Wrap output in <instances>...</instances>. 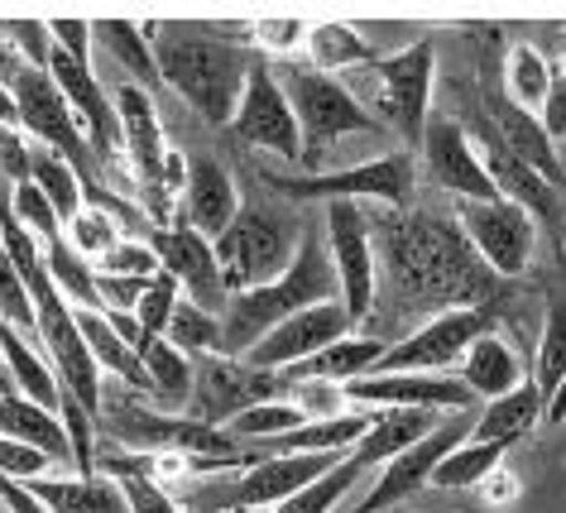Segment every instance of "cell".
Returning <instances> with one entry per match:
<instances>
[{
	"label": "cell",
	"instance_id": "1",
	"mask_svg": "<svg viewBox=\"0 0 566 513\" xmlns=\"http://www.w3.org/2000/svg\"><path fill=\"white\" fill-rule=\"evenodd\" d=\"M375 264L385 269V289L403 307H490L500 297V279L480 264L457 217L442 211H408L389 221L385 240H375Z\"/></svg>",
	"mask_w": 566,
	"mask_h": 513
},
{
	"label": "cell",
	"instance_id": "2",
	"mask_svg": "<svg viewBox=\"0 0 566 513\" xmlns=\"http://www.w3.org/2000/svg\"><path fill=\"white\" fill-rule=\"evenodd\" d=\"M145 39L164 87L178 92L207 125L231 130L254 63L250 44L217 39L211 24H188V20H145Z\"/></svg>",
	"mask_w": 566,
	"mask_h": 513
},
{
	"label": "cell",
	"instance_id": "3",
	"mask_svg": "<svg viewBox=\"0 0 566 513\" xmlns=\"http://www.w3.org/2000/svg\"><path fill=\"white\" fill-rule=\"evenodd\" d=\"M317 303H336V269L327 260V240H322L317 226L303 221V240L293 264L283 269L274 283L250 293H231L221 307V355L231 360H245V350L260 341L264 332H274L283 317Z\"/></svg>",
	"mask_w": 566,
	"mask_h": 513
},
{
	"label": "cell",
	"instance_id": "4",
	"mask_svg": "<svg viewBox=\"0 0 566 513\" xmlns=\"http://www.w3.org/2000/svg\"><path fill=\"white\" fill-rule=\"evenodd\" d=\"M96 422L116 437V447L125 451H145V456H178L188 461V470L202 475H221V470H245L254 456H240V441L226 427H207L188 418V412H159L125 389L102 398Z\"/></svg>",
	"mask_w": 566,
	"mask_h": 513
},
{
	"label": "cell",
	"instance_id": "5",
	"mask_svg": "<svg viewBox=\"0 0 566 513\" xmlns=\"http://www.w3.org/2000/svg\"><path fill=\"white\" fill-rule=\"evenodd\" d=\"M303 240V217L283 202H269V197H250L240 202L235 221L211 240V254L221 264V283L226 293H250L274 283L283 269L293 264Z\"/></svg>",
	"mask_w": 566,
	"mask_h": 513
},
{
	"label": "cell",
	"instance_id": "6",
	"mask_svg": "<svg viewBox=\"0 0 566 513\" xmlns=\"http://www.w3.org/2000/svg\"><path fill=\"white\" fill-rule=\"evenodd\" d=\"M279 77L283 96H289L293 116H298V135H303V168H313L322 159V149H332L346 135H385L379 116L360 106V96L346 87L342 77H327L317 67H307L303 59H283L269 63Z\"/></svg>",
	"mask_w": 566,
	"mask_h": 513
},
{
	"label": "cell",
	"instance_id": "7",
	"mask_svg": "<svg viewBox=\"0 0 566 513\" xmlns=\"http://www.w3.org/2000/svg\"><path fill=\"white\" fill-rule=\"evenodd\" d=\"M260 182L279 192V202H385L408 207L418 192V159L408 149L375 154L365 164L336 168V174H274L264 168Z\"/></svg>",
	"mask_w": 566,
	"mask_h": 513
},
{
	"label": "cell",
	"instance_id": "8",
	"mask_svg": "<svg viewBox=\"0 0 566 513\" xmlns=\"http://www.w3.org/2000/svg\"><path fill=\"white\" fill-rule=\"evenodd\" d=\"M375 82V106L379 125L403 139L408 154H418L422 130L432 121V87H437V44L432 39H413L408 49H394L385 59L365 67Z\"/></svg>",
	"mask_w": 566,
	"mask_h": 513
},
{
	"label": "cell",
	"instance_id": "9",
	"mask_svg": "<svg viewBox=\"0 0 566 513\" xmlns=\"http://www.w3.org/2000/svg\"><path fill=\"white\" fill-rule=\"evenodd\" d=\"M111 106H116V121H120V154L135 178V192L149 211L154 231H164V226L178 221V197L168 192V182H164L168 139H164L159 106H154V96L139 92L135 82H120V87L111 92Z\"/></svg>",
	"mask_w": 566,
	"mask_h": 513
},
{
	"label": "cell",
	"instance_id": "10",
	"mask_svg": "<svg viewBox=\"0 0 566 513\" xmlns=\"http://www.w3.org/2000/svg\"><path fill=\"white\" fill-rule=\"evenodd\" d=\"M342 461V456H254L245 470H226V480H202L192 484V504L188 509H202V513H240V509H254V513H269L279 509L283 499H293L303 484H313L317 475Z\"/></svg>",
	"mask_w": 566,
	"mask_h": 513
},
{
	"label": "cell",
	"instance_id": "11",
	"mask_svg": "<svg viewBox=\"0 0 566 513\" xmlns=\"http://www.w3.org/2000/svg\"><path fill=\"white\" fill-rule=\"evenodd\" d=\"M494 307H457V312H437L408 332L403 341H394L379 355L375 375H447L451 365H461V355L471 350V341L494 332Z\"/></svg>",
	"mask_w": 566,
	"mask_h": 513
},
{
	"label": "cell",
	"instance_id": "12",
	"mask_svg": "<svg viewBox=\"0 0 566 513\" xmlns=\"http://www.w3.org/2000/svg\"><path fill=\"white\" fill-rule=\"evenodd\" d=\"M327 260L336 269V303L346 307L350 322L375 317L379 297V264H375V235L365 221L360 202H327Z\"/></svg>",
	"mask_w": 566,
	"mask_h": 513
},
{
	"label": "cell",
	"instance_id": "13",
	"mask_svg": "<svg viewBox=\"0 0 566 513\" xmlns=\"http://www.w3.org/2000/svg\"><path fill=\"white\" fill-rule=\"evenodd\" d=\"M461 125H465V135H471V145H475V154H480V164H485V174H490V182H494V192H500L504 202L523 207L537 226H547L552 235H562V226H566V197L552 188V182L537 178L523 159H514V154H509V145H504L500 135H494V125L485 121L480 102L465 111V121H461Z\"/></svg>",
	"mask_w": 566,
	"mask_h": 513
},
{
	"label": "cell",
	"instance_id": "14",
	"mask_svg": "<svg viewBox=\"0 0 566 513\" xmlns=\"http://www.w3.org/2000/svg\"><path fill=\"white\" fill-rule=\"evenodd\" d=\"M283 389H289V384H283V375H274V369H254L245 360H231V355H197L188 418L207 422V427H226L245 408L283 398Z\"/></svg>",
	"mask_w": 566,
	"mask_h": 513
},
{
	"label": "cell",
	"instance_id": "15",
	"mask_svg": "<svg viewBox=\"0 0 566 513\" xmlns=\"http://www.w3.org/2000/svg\"><path fill=\"white\" fill-rule=\"evenodd\" d=\"M231 135L250 149H264L283 164H303V135H298V116H293L289 96H283L274 67H269L260 53L250 63V77H245V92H240V106H235V121H231Z\"/></svg>",
	"mask_w": 566,
	"mask_h": 513
},
{
	"label": "cell",
	"instance_id": "16",
	"mask_svg": "<svg viewBox=\"0 0 566 513\" xmlns=\"http://www.w3.org/2000/svg\"><path fill=\"white\" fill-rule=\"evenodd\" d=\"M457 226L494 279H518L533 264L537 221L514 202H457Z\"/></svg>",
	"mask_w": 566,
	"mask_h": 513
},
{
	"label": "cell",
	"instance_id": "17",
	"mask_svg": "<svg viewBox=\"0 0 566 513\" xmlns=\"http://www.w3.org/2000/svg\"><path fill=\"white\" fill-rule=\"evenodd\" d=\"M465 437H471V418H465V412H447V418L437 422L422 441H413L408 451H399L394 461L379 465L375 484L365 490V499H360V504L350 509V513H385V509H394V504H403L408 494H418L422 484H432V470L442 465V456H447L451 447H461Z\"/></svg>",
	"mask_w": 566,
	"mask_h": 513
},
{
	"label": "cell",
	"instance_id": "18",
	"mask_svg": "<svg viewBox=\"0 0 566 513\" xmlns=\"http://www.w3.org/2000/svg\"><path fill=\"white\" fill-rule=\"evenodd\" d=\"M418 154H422V168H428V178L442 192L457 197V202H500V192H494L485 164H480L471 135H465V125L457 116H437V111H432Z\"/></svg>",
	"mask_w": 566,
	"mask_h": 513
},
{
	"label": "cell",
	"instance_id": "19",
	"mask_svg": "<svg viewBox=\"0 0 566 513\" xmlns=\"http://www.w3.org/2000/svg\"><path fill=\"white\" fill-rule=\"evenodd\" d=\"M346 408L389 412V408H422V412H471V389L457 375H365L342 384Z\"/></svg>",
	"mask_w": 566,
	"mask_h": 513
},
{
	"label": "cell",
	"instance_id": "20",
	"mask_svg": "<svg viewBox=\"0 0 566 513\" xmlns=\"http://www.w3.org/2000/svg\"><path fill=\"white\" fill-rule=\"evenodd\" d=\"M356 332V322L346 317L342 303H317V307H303L293 312V317H283L274 332H264L254 346L245 350V365L254 369H274V375H283V369L303 365L307 355H317L322 346H332V341H342Z\"/></svg>",
	"mask_w": 566,
	"mask_h": 513
},
{
	"label": "cell",
	"instance_id": "21",
	"mask_svg": "<svg viewBox=\"0 0 566 513\" xmlns=\"http://www.w3.org/2000/svg\"><path fill=\"white\" fill-rule=\"evenodd\" d=\"M149 245L159 254V269L178 283V293L202 312H217L221 317L231 293H226V283H221V264H217V254H211V240L197 235L192 226L174 221V226H164V231H149Z\"/></svg>",
	"mask_w": 566,
	"mask_h": 513
},
{
	"label": "cell",
	"instance_id": "22",
	"mask_svg": "<svg viewBox=\"0 0 566 513\" xmlns=\"http://www.w3.org/2000/svg\"><path fill=\"white\" fill-rule=\"evenodd\" d=\"M235 211H240V192H235L231 168L221 159H211V154L188 159V178L178 188V221L192 226L197 235L217 240L235 221Z\"/></svg>",
	"mask_w": 566,
	"mask_h": 513
},
{
	"label": "cell",
	"instance_id": "23",
	"mask_svg": "<svg viewBox=\"0 0 566 513\" xmlns=\"http://www.w3.org/2000/svg\"><path fill=\"white\" fill-rule=\"evenodd\" d=\"M379 355H385V341L350 332L342 341H332V346H322L317 355H307L303 365L283 369V384H336V389H342V384H350V379L375 375Z\"/></svg>",
	"mask_w": 566,
	"mask_h": 513
},
{
	"label": "cell",
	"instance_id": "24",
	"mask_svg": "<svg viewBox=\"0 0 566 513\" xmlns=\"http://www.w3.org/2000/svg\"><path fill=\"white\" fill-rule=\"evenodd\" d=\"M471 398H504L509 389L528 384V369H523V355L514 350V341H504L500 332H485L480 341H471V350L461 355V375H457Z\"/></svg>",
	"mask_w": 566,
	"mask_h": 513
},
{
	"label": "cell",
	"instance_id": "25",
	"mask_svg": "<svg viewBox=\"0 0 566 513\" xmlns=\"http://www.w3.org/2000/svg\"><path fill=\"white\" fill-rule=\"evenodd\" d=\"M442 418H447V412H422V408H389V412H375L370 427H365V437H360L346 456H350V461H356L360 470L385 465V461H394L399 451L413 447V441L428 437Z\"/></svg>",
	"mask_w": 566,
	"mask_h": 513
},
{
	"label": "cell",
	"instance_id": "26",
	"mask_svg": "<svg viewBox=\"0 0 566 513\" xmlns=\"http://www.w3.org/2000/svg\"><path fill=\"white\" fill-rule=\"evenodd\" d=\"M49 513H130L116 480L106 475H44L34 484H24Z\"/></svg>",
	"mask_w": 566,
	"mask_h": 513
},
{
	"label": "cell",
	"instance_id": "27",
	"mask_svg": "<svg viewBox=\"0 0 566 513\" xmlns=\"http://www.w3.org/2000/svg\"><path fill=\"white\" fill-rule=\"evenodd\" d=\"M139 365H145V384H149V404L159 412H188L192 404V360L168 341H139Z\"/></svg>",
	"mask_w": 566,
	"mask_h": 513
},
{
	"label": "cell",
	"instance_id": "28",
	"mask_svg": "<svg viewBox=\"0 0 566 513\" xmlns=\"http://www.w3.org/2000/svg\"><path fill=\"white\" fill-rule=\"evenodd\" d=\"M92 44H102L111 53V63L120 67V82H135L139 92L164 87L159 82V67H154V53H149V39H145V24L135 20H92Z\"/></svg>",
	"mask_w": 566,
	"mask_h": 513
},
{
	"label": "cell",
	"instance_id": "29",
	"mask_svg": "<svg viewBox=\"0 0 566 513\" xmlns=\"http://www.w3.org/2000/svg\"><path fill=\"white\" fill-rule=\"evenodd\" d=\"M543 418V398H537L533 384H518V389H509L504 398H490L485 408H480V418L471 422V437L475 441H494V447H514L523 441Z\"/></svg>",
	"mask_w": 566,
	"mask_h": 513
},
{
	"label": "cell",
	"instance_id": "30",
	"mask_svg": "<svg viewBox=\"0 0 566 513\" xmlns=\"http://www.w3.org/2000/svg\"><path fill=\"white\" fill-rule=\"evenodd\" d=\"M303 53H307V67H317V73H365L379 53L365 44V39L350 30L342 20H322V24H307V39H303Z\"/></svg>",
	"mask_w": 566,
	"mask_h": 513
},
{
	"label": "cell",
	"instance_id": "31",
	"mask_svg": "<svg viewBox=\"0 0 566 513\" xmlns=\"http://www.w3.org/2000/svg\"><path fill=\"white\" fill-rule=\"evenodd\" d=\"M0 437L24 441V447H39L44 456H53V465L59 461L73 465L59 412L39 408V404H30V398H20V394H0Z\"/></svg>",
	"mask_w": 566,
	"mask_h": 513
},
{
	"label": "cell",
	"instance_id": "32",
	"mask_svg": "<svg viewBox=\"0 0 566 513\" xmlns=\"http://www.w3.org/2000/svg\"><path fill=\"white\" fill-rule=\"evenodd\" d=\"M77 332H82V341H87V355H92V365L102 369V375H116L130 394H149L145 365H139V355L125 346L116 332H111L106 312H77Z\"/></svg>",
	"mask_w": 566,
	"mask_h": 513
},
{
	"label": "cell",
	"instance_id": "33",
	"mask_svg": "<svg viewBox=\"0 0 566 513\" xmlns=\"http://www.w3.org/2000/svg\"><path fill=\"white\" fill-rule=\"evenodd\" d=\"M552 59L543 49H533V44H509L504 49V67H500V82H504V96L514 106H523L528 116H537L547 102V87H552Z\"/></svg>",
	"mask_w": 566,
	"mask_h": 513
},
{
	"label": "cell",
	"instance_id": "34",
	"mask_svg": "<svg viewBox=\"0 0 566 513\" xmlns=\"http://www.w3.org/2000/svg\"><path fill=\"white\" fill-rule=\"evenodd\" d=\"M44 269H49L53 289L67 297V307L73 312H102V297H96V269L82 260L63 235L44 245Z\"/></svg>",
	"mask_w": 566,
	"mask_h": 513
},
{
	"label": "cell",
	"instance_id": "35",
	"mask_svg": "<svg viewBox=\"0 0 566 513\" xmlns=\"http://www.w3.org/2000/svg\"><path fill=\"white\" fill-rule=\"evenodd\" d=\"M500 465H504V447L465 437L461 447H451L442 456V465L432 470V484H437V490H480V484H485Z\"/></svg>",
	"mask_w": 566,
	"mask_h": 513
},
{
	"label": "cell",
	"instance_id": "36",
	"mask_svg": "<svg viewBox=\"0 0 566 513\" xmlns=\"http://www.w3.org/2000/svg\"><path fill=\"white\" fill-rule=\"evenodd\" d=\"M164 341L178 346L188 360H197V355H221V317L217 312H202L197 303H188V297H178Z\"/></svg>",
	"mask_w": 566,
	"mask_h": 513
},
{
	"label": "cell",
	"instance_id": "37",
	"mask_svg": "<svg viewBox=\"0 0 566 513\" xmlns=\"http://www.w3.org/2000/svg\"><path fill=\"white\" fill-rule=\"evenodd\" d=\"M360 475H365V470L350 461V456H342V461H336L327 475H317L313 484H303L298 494L283 499V504H279V509H269V513H332L350 490H356V480H360Z\"/></svg>",
	"mask_w": 566,
	"mask_h": 513
},
{
	"label": "cell",
	"instance_id": "38",
	"mask_svg": "<svg viewBox=\"0 0 566 513\" xmlns=\"http://www.w3.org/2000/svg\"><path fill=\"white\" fill-rule=\"evenodd\" d=\"M30 182L49 197V207L59 211V221H63V226L82 211V178L59 159V154L34 149V159H30Z\"/></svg>",
	"mask_w": 566,
	"mask_h": 513
},
{
	"label": "cell",
	"instance_id": "39",
	"mask_svg": "<svg viewBox=\"0 0 566 513\" xmlns=\"http://www.w3.org/2000/svg\"><path fill=\"white\" fill-rule=\"evenodd\" d=\"M303 408L293 404V398H269V404H254L245 408L240 418L226 422V432H231L235 441H279L289 437L293 427H303Z\"/></svg>",
	"mask_w": 566,
	"mask_h": 513
},
{
	"label": "cell",
	"instance_id": "40",
	"mask_svg": "<svg viewBox=\"0 0 566 513\" xmlns=\"http://www.w3.org/2000/svg\"><path fill=\"white\" fill-rule=\"evenodd\" d=\"M566 379V303H552L547 307V322H543V341H537V360H533V389L537 398H552V389Z\"/></svg>",
	"mask_w": 566,
	"mask_h": 513
},
{
	"label": "cell",
	"instance_id": "41",
	"mask_svg": "<svg viewBox=\"0 0 566 513\" xmlns=\"http://www.w3.org/2000/svg\"><path fill=\"white\" fill-rule=\"evenodd\" d=\"M120 235H125V231H120V221L111 217V211H102V207H82L77 217L63 226V240H67V245H73L87 264L102 260V254L116 245Z\"/></svg>",
	"mask_w": 566,
	"mask_h": 513
},
{
	"label": "cell",
	"instance_id": "42",
	"mask_svg": "<svg viewBox=\"0 0 566 513\" xmlns=\"http://www.w3.org/2000/svg\"><path fill=\"white\" fill-rule=\"evenodd\" d=\"M10 217H15V221L24 226V231L34 235V245H39V250H44L49 240H59V235H63V221H59V211L49 207V197L39 192L30 178L10 188Z\"/></svg>",
	"mask_w": 566,
	"mask_h": 513
},
{
	"label": "cell",
	"instance_id": "43",
	"mask_svg": "<svg viewBox=\"0 0 566 513\" xmlns=\"http://www.w3.org/2000/svg\"><path fill=\"white\" fill-rule=\"evenodd\" d=\"M92 269H96V274H116V279H139V283H149L154 274H159V254H154L149 240L120 235L116 245H111Z\"/></svg>",
	"mask_w": 566,
	"mask_h": 513
},
{
	"label": "cell",
	"instance_id": "44",
	"mask_svg": "<svg viewBox=\"0 0 566 513\" xmlns=\"http://www.w3.org/2000/svg\"><path fill=\"white\" fill-rule=\"evenodd\" d=\"M250 53H260L264 63H283L293 59V49H303L307 39V20H250Z\"/></svg>",
	"mask_w": 566,
	"mask_h": 513
},
{
	"label": "cell",
	"instance_id": "45",
	"mask_svg": "<svg viewBox=\"0 0 566 513\" xmlns=\"http://www.w3.org/2000/svg\"><path fill=\"white\" fill-rule=\"evenodd\" d=\"M59 422H63V437H67V456H73V470L77 475H96V418L82 404L63 394L59 404Z\"/></svg>",
	"mask_w": 566,
	"mask_h": 513
},
{
	"label": "cell",
	"instance_id": "46",
	"mask_svg": "<svg viewBox=\"0 0 566 513\" xmlns=\"http://www.w3.org/2000/svg\"><path fill=\"white\" fill-rule=\"evenodd\" d=\"M178 283L164 274H154L149 279V289H145V297H139V307H135V322H139V341H159L164 332H168V317H174V307H178ZM139 350V346H135Z\"/></svg>",
	"mask_w": 566,
	"mask_h": 513
},
{
	"label": "cell",
	"instance_id": "47",
	"mask_svg": "<svg viewBox=\"0 0 566 513\" xmlns=\"http://www.w3.org/2000/svg\"><path fill=\"white\" fill-rule=\"evenodd\" d=\"M0 475L15 484H34V480L53 475V456H44L39 447H24V441L0 437Z\"/></svg>",
	"mask_w": 566,
	"mask_h": 513
},
{
	"label": "cell",
	"instance_id": "48",
	"mask_svg": "<svg viewBox=\"0 0 566 513\" xmlns=\"http://www.w3.org/2000/svg\"><path fill=\"white\" fill-rule=\"evenodd\" d=\"M0 34L15 39V49L24 53V67H34V73H49V53H53V39H49V24L44 20H6L0 24Z\"/></svg>",
	"mask_w": 566,
	"mask_h": 513
},
{
	"label": "cell",
	"instance_id": "49",
	"mask_svg": "<svg viewBox=\"0 0 566 513\" xmlns=\"http://www.w3.org/2000/svg\"><path fill=\"white\" fill-rule=\"evenodd\" d=\"M120 494H125V509L130 513H182L178 499L164 490V480H149V475H125L116 480Z\"/></svg>",
	"mask_w": 566,
	"mask_h": 513
},
{
	"label": "cell",
	"instance_id": "50",
	"mask_svg": "<svg viewBox=\"0 0 566 513\" xmlns=\"http://www.w3.org/2000/svg\"><path fill=\"white\" fill-rule=\"evenodd\" d=\"M289 389H293V404L303 408V418H307V422L342 418V412H350L336 384H289Z\"/></svg>",
	"mask_w": 566,
	"mask_h": 513
},
{
	"label": "cell",
	"instance_id": "51",
	"mask_svg": "<svg viewBox=\"0 0 566 513\" xmlns=\"http://www.w3.org/2000/svg\"><path fill=\"white\" fill-rule=\"evenodd\" d=\"M53 49L67 53L73 63H92V20H44Z\"/></svg>",
	"mask_w": 566,
	"mask_h": 513
},
{
	"label": "cell",
	"instance_id": "52",
	"mask_svg": "<svg viewBox=\"0 0 566 513\" xmlns=\"http://www.w3.org/2000/svg\"><path fill=\"white\" fill-rule=\"evenodd\" d=\"M30 159H34V149L24 145V135L0 125V182H10V188L24 182L30 178Z\"/></svg>",
	"mask_w": 566,
	"mask_h": 513
},
{
	"label": "cell",
	"instance_id": "53",
	"mask_svg": "<svg viewBox=\"0 0 566 513\" xmlns=\"http://www.w3.org/2000/svg\"><path fill=\"white\" fill-rule=\"evenodd\" d=\"M149 283L139 279H116V274H96V297H102V312H135L139 297H145Z\"/></svg>",
	"mask_w": 566,
	"mask_h": 513
},
{
	"label": "cell",
	"instance_id": "54",
	"mask_svg": "<svg viewBox=\"0 0 566 513\" xmlns=\"http://www.w3.org/2000/svg\"><path fill=\"white\" fill-rule=\"evenodd\" d=\"M537 125L547 130L552 145H557V139H566V77H562V73H552L547 102H543V111H537Z\"/></svg>",
	"mask_w": 566,
	"mask_h": 513
},
{
	"label": "cell",
	"instance_id": "55",
	"mask_svg": "<svg viewBox=\"0 0 566 513\" xmlns=\"http://www.w3.org/2000/svg\"><path fill=\"white\" fill-rule=\"evenodd\" d=\"M0 504H6L10 513H49L44 504H39V499L24 490V484H15V480H6L0 475Z\"/></svg>",
	"mask_w": 566,
	"mask_h": 513
},
{
	"label": "cell",
	"instance_id": "56",
	"mask_svg": "<svg viewBox=\"0 0 566 513\" xmlns=\"http://www.w3.org/2000/svg\"><path fill=\"white\" fill-rule=\"evenodd\" d=\"M0 125H10V130H20V111H15V96H10L6 82H0Z\"/></svg>",
	"mask_w": 566,
	"mask_h": 513
},
{
	"label": "cell",
	"instance_id": "57",
	"mask_svg": "<svg viewBox=\"0 0 566 513\" xmlns=\"http://www.w3.org/2000/svg\"><path fill=\"white\" fill-rule=\"evenodd\" d=\"M543 408H547V422H566V379L552 389V398H547Z\"/></svg>",
	"mask_w": 566,
	"mask_h": 513
},
{
	"label": "cell",
	"instance_id": "58",
	"mask_svg": "<svg viewBox=\"0 0 566 513\" xmlns=\"http://www.w3.org/2000/svg\"><path fill=\"white\" fill-rule=\"evenodd\" d=\"M0 394H15V379H10V369H6V360H0Z\"/></svg>",
	"mask_w": 566,
	"mask_h": 513
},
{
	"label": "cell",
	"instance_id": "59",
	"mask_svg": "<svg viewBox=\"0 0 566 513\" xmlns=\"http://www.w3.org/2000/svg\"><path fill=\"white\" fill-rule=\"evenodd\" d=\"M552 67H557V73L566 77V44H562V53H557V63H552Z\"/></svg>",
	"mask_w": 566,
	"mask_h": 513
},
{
	"label": "cell",
	"instance_id": "60",
	"mask_svg": "<svg viewBox=\"0 0 566 513\" xmlns=\"http://www.w3.org/2000/svg\"><path fill=\"white\" fill-rule=\"evenodd\" d=\"M182 513H202V509H182Z\"/></svg>",
	"mask_w": 566,
	"mask_h": 513
},
{
	"label": "cell",
	"instance_id": "61",
	"mask_svg": "<svg viewBox=\"0 0 566 513\" xmlns=\"http://www.w3.org/2000/svg\"><path fill=\"white\" fill-rule=\"evenodd\" d=\"M562 245H566V226H562Z\"/></svg>",
	"mask_w": 566,
	"mask_h": 513
},
{
	"label": "cell",
	"instance_id": "62",
	"mask_svg": "<svg viewBox=\"0 0 566 513\" xmlns=\"http://www.w3.org/2000/svg\"><path fill=\"white\" fill-rule=\"evenodd\" d=\"M240 513H254V509H240Z\"/></svg>",
	"mask_w": 566,
	"mask_h": 513
},
{
	"label": "cell",
	"instance_id": "63",
	"mask_svg": "<svg viewBox=\"0 0 566 513\" xmlns=\"http://www.w3.org/2000/svg\"><path fill=\"white\" fill-rule=\"evenodd\" d=\"M562 168H566V159H562Z\"/></svg>",
	"mask_w": 566,
	"mask_h": 513
}]
</instances>
